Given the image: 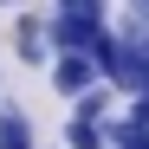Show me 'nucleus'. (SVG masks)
Here are the masks:
<instances>
[{
	"instance_id": "obj_1",
	"label": "nucleus",
	"mask_w": 149,
	"mask_h": 149,
	"mask_svg": "<svg viewBox=\"0 0 149 149\" xmlns=\"http://www.w3.org/2000/svg\"><path fill=\"white\" fill-rule=\"evenodd\" d=\"M45 33H52V58L58 52H97L110 39V19L104 13H78V7H52L45 13Z\"/></svg>"
},
{
	"instance_id": "obj_2",
	"label": "nucleus",
	"mask_w": 149,
	"mask_h": 149,
	"mask_svg": "<svg viewBox=\"0 0 149 149\" xmlns=\"http://www.w3.org/2000/svg\"><path fill=\"white\" fill-rule=\"evenodd\" d=\"M45 78H52L58 104H78L84 91H97V84H104V71H97V58H91V52H58L52 65H45Z\"/></svg>"
},
{
	"instance_id": "obj_3",
	"label": "nucleus",
	"mask_w": 149,
	"mask_h": 149,
	"mask_svg": "<svg viewBox=\"0 0 149 149\" xmlns=\"http://www.w3.org/2000/svg\"><path fill=\"white\" fill-rule=\"evenodd\" d=\"M13 33H19V39H13L19 65H52V33H45V19H39V13H26Z\"/></svg>"
},
{
	"instance_id": "obj_4",
	"label": "nucleus",
	"mask_w": 149,
	"mask_h": 149,
	"mask_svg": "<svg viewBox=\"0 0 149 149\" xmlns=\"http://www.w3.org/2000/svg\"><path fill=\"white\" fill-rule=\"evenodd\" d=\"M0 149H39V130L19 104H0Z\"/></svg>"
},
{
	"instance_id": "obj_5",
	"label": "nucleus",
	"mask_w": 149,
	"mask_h": 149,
	"mask_svg": "<svg viewBox=\"0 0 149 149\" xmlns=\"http://www.w3.org/2000/svg\"><path fill=\"white\" fill-rule=\"evenodd\" d=\"M65 117H91V123H110V117H117V91H110V84H97V91H84V97H78V104H71Z\"/></svg>"
},
{
	"instance_id": "obj_6",
	"label": "nucleus",
	"mask_w": 149,
	"mask_h": 149,
	"mask_svg": "<svg viewBox=\"0 0 149 149\" xmlns=\"http://www.w3.org/2000/svg\"><path fill=\"white\" fill-rule=\"evenodd\" d=\"M65 149H110V136L91 117H65Z\"/></svg>"
},
{
	"instance_id": "obj_7",
	"label": "nucleus",
	"mask_w": 149,
	"mask_h": 149,
	"mask_svg": "<svg viewBox=\"0 0 149 149\" xmlns=\"http://www.w3.org/2000/svg\"><path fill=\"white\" fill-rule=\"evenodd\" d=\"M104 136H110V149H149V123H130V117H110L104 123Z\"/></svg>"
},
{
	"instance_id": "obj_8",
	"label": "nucleus",
	"mask_w": 149,
	"mask_h": 149,
	"mask_svg": "<svg viewBox=\"0 0 149 149\" xmlns=\"http://www.w3.org/2000/svg\"><path fill=\"white\" fill-rule=\"evenodd\" d=\"M123 117H130V123H149V97H130V104H123Z\"/></svg>"
},
{
	"instance_id": "obj_9",
	"label": "nucleus",
	"mask_w": 149,
	"mask_h": 149,
	"mask_svg": "<svg viewBox=\"0 0 149 149\" xmlns=\"http://www.w3.org/2000/svg\"><path fill=\"white\" fill-rule=\"evenodd\" d=\"M136 7H143V13H149V0H136Z\"/></svg>"
},
{
	"instance_id": "obj_10",
	"label": "nucleus",
	"mask_w": 149,
	"mask_h": 149,
	"mask_svg": "<svg viewBox=\"0 0 149 149\" xmlns=\"http://www.w3.org/2000/svg\"><path fill=\"white\" fill-rule=\"evenodd\" d=\"M0 7H13V0H0Z\"/></svg>"
}]
</instances>
